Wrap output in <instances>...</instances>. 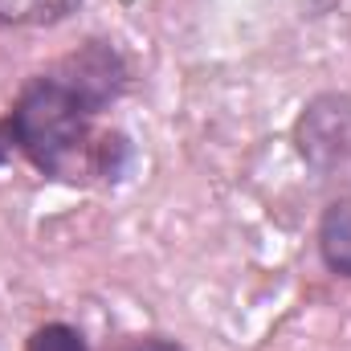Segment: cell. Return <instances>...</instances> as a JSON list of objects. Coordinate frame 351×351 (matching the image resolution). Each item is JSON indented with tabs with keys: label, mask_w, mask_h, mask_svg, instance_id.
<instances>
[{
	"label": "cell",
	"mask_w": 351,
	"mask_h": 351,
	"mask_svg": "<svg viewBox=\"0 0 351 351\" xmlns=\"http://www.w3.org/2000/svg\"><path fill=\"white\" fill-rule=\"evenodd\" d=\"M98 110L82 102L58 74H41L16 94L8 110V127L16 152L37 172L70 184L86 180H119L131 164V143L119 131H94Z\"/></svg>",
	"instance_id": "obj_1"
},
{
	"label": "cell",
	"mask_w": 351,
	"mask_h": 351,
	"mask_svg": "<svg viewBox=\"0 0 351 351\" xmlns=\"http://www.w3.org/2000/svg\"><path fill=\"white\" fill-rule=\"evenodd\" d=\"M298 152L323 176H351V94H323L298 119Z\"/></svg>",
	"instance_id": "obj_2"
},
{
	"label": "cell",
	"mask_w": 351,
	"mask_h": 351,
	"mask_svg": "<svg viewBox=\"0 0 351 351\" xmlns=\"http://www.w3.org/2000/svg\"><path fill=\"white\" fill-rule=\"evenodd\" d=\"M49 74H58L98 114L110 110L127 94V86H131V66H127V58L110 41H86L82 49H74L70 58H62Z\"/></svg>",
	"instance_id": "obj_3"
},
{
	"label": "cell",
	"mask_w": 351,
	"mask_h": 351,
	"mask_svg": "<svg viewBox=\"0 0 351 351\" xmlns=\"http://www.w3.org/2000/svg\"><path fill=\"white\" fill-rule=\"evenodd\" d=\"M319 254L335 278H351V200L327 204L319 221Z\"/></svg>",
	"instance_id": "obj_4"
},
{
	"label": "cell",
	"mask_w": 351,
	"mask_h": 351,
	"mask_svg": "<svg viewBox=\"0 0 351 351\" xmlns=\"http://www.w3.org/2000/svg\"><path fill=\"white\" fill-rule=\"evenodd\" d=\"M82 0H0V25L4 29H45L78 12Z\"/></svg>",
	"instance_id": "obj_5"
},
{
	"label": "cell",
	"mask_w": 351,
	"mask_h": 351,
	"mask_svg": "<svg viewBox=\"0 0 351 351\" xmlns=\"http://www.w3.org/2000/svg\"><path fill=\"white\" fill-rule=\"evenodd\" d=\"M25 351H90V348L78 327H70V323H45V327H37L29 335V348Z\"/></svg>",
	"instance_id": "obj_6"
},
{
	"label": "cell",
	"mask_w": 351,
	"mask_h": 351,
	"mask_svg": "<svg viewBox=\"0 0 351 351\" xmlns=\"http://www.w3.org/2000/svg\"><path fill=\"white\" fill-rule=\"evenodd\" d=\"M12 147H16V139H12V127H8V119L0 123V168L12 160Z\"/></svg>",
	"instance_id": "obj_7"
},
{
	"label": "cell",
	"mask_w": 351,
	"mask_h": 351,
	"mask_svg": "<svg viewBox=\"0 0 351 351\" xmlns=\"http://www.w3.org/2000/svg\"><path fill=\"white\" fill-rule=\"evenodd\" d=\"M135 351H184L176 339H152V343H143V348H135Z\"/></svg>",
	"instance_id": "obj_8"
}]
</instances>
